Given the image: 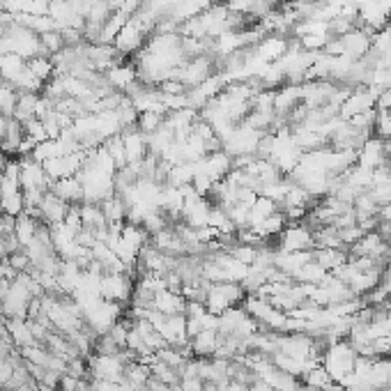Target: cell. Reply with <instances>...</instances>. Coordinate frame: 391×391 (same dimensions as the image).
<instances>
[{
	"label": "cell",
	"instance_id": "6da1fadb",
	"mask_svg": "<svg viewBox=\"0 0 391 391\" xmlns=\"http://www.w3.org/2000/svg\"><path fill=\"white\" fill-rule=\"evenodd\" d=\"M357 359H359V355L346 339V341L332 343V346L327 348V352L322 355V366L327 368V373L332 375L334 382L343 385L346 382V378H350L352 370H355Z\"/></svg>",
	"mask_w": 391,
	"mask_h": 391
},
{
	"label": "cell",
	"instance_id": "7a4b0ae2",
	"mask_svg": "<svg viewBox=\"0 0 391 391\" xmlns=\"http://www.w3.org/2000/svg\"><path fill=\"white\" fill-rule=\"evenodd\" d=\"M313 228L306 221L288 223L276 239V251H313Z\"/></svg>",
	"mask_w": 391,
	"mask_h": 391
},
{
	"label": "cell",
	"instance_id": "3957f363",
	"mask_svg": "<svg viewBox=\"0 0 391 391\" xmlns=\"http://www.w3.org/2000/svg\"><path fill=\"white\" fill-rule=\"evenodd\" d=\"M147 35H150V33H147L134 16L129 18V23L123 28V30H120V35L115 37V42H113L120 58H123V55L134 53L136 49H141V44L147 40Z\"/></svg>",
	"mask_w": 391,
	"mask_h": 391
},
{
	"label": "cell",
	"instance_id": "277c9868",
	"mask_svg": "<svg viewBox=\"0 0 391 391\" xmlns=\"http://www.w3.org/2000/svg\"><path fill=\"white\" fill-rule=\"evenodd\" d=\"M389 162V154H387V143L382 138L378 136H370L364 141V145L357 150V164L359 166H366V169H378V166H382Z\"/></svg>",
	"mask_w": 391,
	"mask_h": 391
},
{
	"label": "cell",
	"instance_id": "5b68a950",
	"mask_svg": "<svg viewBox=\"0 0 391 391\" xmlns=\"http://www.w3.org/2000/svg\"><path fill=\"white\" fill-rule=\"evenodd\" d=\"M123 136V143H125V152H127V164H141L150 147H147V138L138 132V129H125L120 132Z\"/></svg>",
	"mask_w": 391,
	"mask_h": 391
},
{
	"label": "cell",
	"instance_id": "8992f818",
	"mask_svg": "<svg viewBox=\"0 0 391 391\" xmlns=\"http://www.w3.org/2000/svg\"><path fill=\"white\" fill-rule=\"evenodd\" d=\"M106 81H108V86L118 90V92H125L134 86V83H138V69L134 67V64H123V62H118L113 64L106 74Z\"/></svg>",
	"mask_w": 391,
	"mask_h": 391
},
{
	"label": "cell",
	"instance_id": "52a82bcc",
	"mask_svg": "<svg viewBox=\"0 0 391 391\" xmlns=\"http://www.w3.org/2000/svg\"><path fill=\"white\" fill-rule=\"evenodd\" d=\"M154 309L164 315H180V313L187 311V300L182 297V293L162 290V293H157Z\"/></svg>",
	"mask_w": 391,
	"mask_h": 391
},
{
	"label": "cell",
	"instance_id": "ba28073f",
	"mask_svg": "<svg viewBox=\"0 0 391 391\" xmlns=\"http://www.w3.org/2000/svg\"><path fill=\"white\" fill-rule=\"evenodd\" d=\"M23 72H26V60L21 55H16V53L0 55V79H3V83L14 86L16 79L21 76Z\"/></svg>",
	"mask_w": 391,
	"mask_h": 391
},
{
	"label": "cell",
	"instance_id": "9c48e42d",
	"mask_svg": "<svg viewBox=\"0 0 391 391\" xmlns=\"http://www.w3.org/2000/svg\"><path fill=\"white\" fill-rule=\"evenodd\" d=\"M329 276V272H327V269H324L320 263H318V260H309V263H306L302 269H300V272H297L293 278H295V281L297 283H306V285H320L322 281H324V278H327Z\"/></svg>",
	"mask_w": 391,
	"mask_h": 391
},
{
	"label": "cell",
	"instance_id": "30bf717a",
	"mask_svg": "<svg viewBox=\"0 0 391 391\" xmlns=\"http://www.w3.org/2000/svg\"><path fill=\"white\" fill-rule=\"evenodd\" d=\"M35 232H37V219H33L28 212L18 214L16 221H14V235L18 242H21L23 249L35 239Z\"/></svg>",
	"mask_w": 391,
	"mask_h": 391
},
{
	"label": "cell",
	"instance_id": "8fae6325",
	"mask_svg": "<svg viewBox=\"0 0 391 391\" xmlns=\"http://www.w3.org/2000/svg\"><path fill=\"white\" fill-rule=\"evenodd\" d=\"M26 67L30 69L40 81H44V83L55 74V64L51 60V55H35V58H30V60L26 62Z\"/></svg>",
	"mask_w": 391,
	"mask_h": 391
},
{
	"label": "cell",
	"instance_id": "7c38bea8",
	"mask_svg": "<svg viewBox=\"0 0 391 391\" xmlns=\"http://www.w3.org/2000/svg\"><path fill=\"white\" fill-rule=\"evenodd\" d=\"M166 123V113H159V110H145V113L138 115V125L136 129L141 132L143 136H150L154 134L157 129H162Z\"/></svg>",
	"mask_w": 391,
	"mask_h": 391
},
{
	"label": "cell",
	"instance_id": "4fadbf2b",
	"mask_svg": "<svg viewBox=\"0 0 391 391\" xmlns=\"http://www.w3.org/2000/svg\"><path fill=\"white\" fill-rule=\"evenodd\" d=\"M16 101H18L16 88L9 86V83H0V113L7 115V118H14Z\"/></svg>",
	"mask_w": 391,
	"mask_h": 391
},
{
	"label": "cell",
	"instance_id": "5bb4252c",
	"mask_svg": "<svg viewBox=\"0 0 391 391\" xmlns=\"http://www.w3.org/2000/svg\"><path fill=\"white\" fill-rule=\"evenodd\" d=\"M40 42H42V53L44 55H55V53H60L64 46H67L60 30H51V33L40 35Z\"/></svg>",
	"mask_w": 391,
	"mask_h": 391
},
{
	"label": "cell",
	"instance_id": "9a60e30c",
	"mask_svg": "<svg viewBox=\"0 0 391 391\" xmlns=\"http://www.w3.org/2000/svg\"><path fill=\"white\" fill-rule=\"evenodd\" d=\"M373 132L378 134V138H382V141H391V110H378Z\"/></svg>",
	"mask_w": 391,
	"mask_h": 391
},
{
	"label": "cell",
	"instance_id": "2e32d148",
	"mask_svg": "<svg viewBox=\"0 0 391 391\" xmlns=\"http://www.w3.org/2000/svg\"><path fill=\"white\" fill-rule=\"evenodd\" d=\"M378 217H380V221H385V223H389V226H391V203H387V205L380 208Z\"/></svg>",
	"mask_w": 391,
	"mask_h": 391
},
{
	"label": "cell",
	"instance_id": "e0dca14e",
	"mask_svg": "<svg viewBox=\"0 0 391 391\" xmlns=\"http://www.w3.org/2000/svg\"><path fill=\"white\" fill-rule=\"evenodd\" d=\"M7 123H9V118L0 113V143H3L7 136Z\"/></svg>",
	"mask_w": 391,
	"mask_h": 391
},
{
	"label": "cell",
	"instance_id": "ac0fdd59",
	"mask_svg": "<svg viewBox=\"0 0 391 391\" xmlns=\"http://www.w3.org/2000/svg\"><path fill=\"white\" fill-rule=\"evenodd\" d=\"M389 171H391V159H389Z\"/></svg>",
	"mask_w": 391,
	"mask_h": 391
}]
</instances>
